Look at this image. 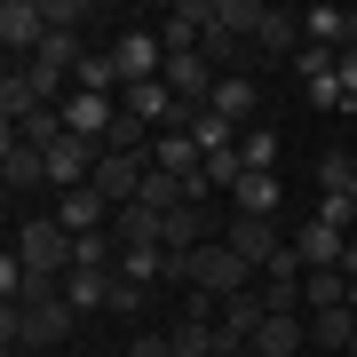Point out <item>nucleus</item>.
Wrapping results in <instances>:
<instances>
[{"mask_svg": "<svg viewBox=\"0 0 357 357\" xmlns=\"http://www.w3.org/2000/svg\"><path fill=\"white\" fill-rule=\"evenodd\" d=\"M79 333V310L56 294V302H24V310H0V342L8 349H24V357H48V349H64Z\"/></svg>", "mask_w": 357, "mask_h": 357, "instance_id": "obj_1", "label": "nucleus"}, {"mask_svg": "<svg viewBox=\"0 0 357 357\" xmlns=\"http://www.w3.org/2000/svg\"><path fill=\"white\" fill-rule=\"evenodd\" d=\"M24 270H40V278H72V262H79V238L56 215H24L16 222V246H8Z\"/></svg>", "mask_w": 357, "mask_h": 357, "instance_id": "obj_2", "label": "nucleus"}, {"mask_svg": "<svg viewBox=\"0 0 357 357\" xmlns=\"http://www.w3.org/2000/svg\"><path fill=\"white\" fill-rule=\"evenodd\" d=\"M167 278H183L191 294H215V302H230V294H246L255 286V262H238L230 246H199V255H183V262H167Z\"/></svg>", "mask_w": 357, "mask_h": 357, "instance_id": "obj_3", "label": "nucleus"}, {"mask_svg": "<svg viewBox=\"0 0 357 357\" xmlns=\"http://www.w3.org/2000/svg\"><path fill=\"white\" fill-rule=\"evenodd\" d=\"M222 222H230V215H215V206H191V199H183L175 215L159 222V246H167V262H183V255H199V246H215V238H222Z\"/></svg>", "mask_w": 357, "mask_h": 357, "instance_id": "obj_4", "label": "nucleus"}, {"mask_svg": "<svg viewBox=\"0 0 357 357\" xmlns=\"http://www.w3.org/2000/svg\"><path fill=\"white\" fill-rule=\"evenodd\" d=\"M112 64H119V79H128V88H143V79H159L167 72V40L159 32H143V24H128L112 40Z\"/></svg>", "mask_w": 357, "mask_h": 357, "instance_id": "obj_5", "label": "nucleus"}, {"mask_svg": "<svg viewBox=\"0 0 357 357\" xmlns=\"http://www.w3.org/2000/svg\"><path fill=\"white\" fill-rule=\"evenodd\" d=\"M40 40H48V8H40V0H8V8H0V48H8V64H32Z\"/></svg>", "mask_w": 357, "mask_h": 357, "instance_id": "obj_6", "label": "nucleus"}, {"mask_svg": "<svg viewBox=\"0 0 357 357\" xmlns=\"http://www.w3.org/2000/svg\"><path fill=\"white\" fill-rule=\"evenodd\" d=\"M40 183H48V151H32L24 135H0V191L8 199H24V191H40Z\"/></svg>", "mask_w": 357, "mask_h": 357, "instance_id": "obj_7", "label": "nucleus"}, {"mask_svg": "<svg viewBox=\"0 0 357 357\" xmlns=\"http://www.w3.org/2000/svg\"><path fill=\"white\" fill-rule=\"evenodd\" d=\"M222 246H230V255H238V262H255V278H262V262L270 255H278V222H270V215H230L222 222Z\"/></svg>", "mask_w": 357, "mask_h": 357, "instance_id": "obj_8", "label": "nucleus"}, {"mask_svg": "<svg viewBox=\"0 0 357 357\" xmlns=\"http://www.w3.org/2000/svg\"><path fill=\"white\" fill-rule=\"evenodd\" d=\"M112 215H119V206L103 199L96 183H88V191H64V206H56V222H64L72 238H88V230H112Z\"/></svg>", "mask_w": 357, "mask_h": 357, "instance_id": "obj_9", "label": "nucleus"}, {"mask_svg": "<svg viewBox=\"0 0 357 357\" xmlns=\"http://www.w3.org/2000/svg\"><path fill=\"white\" fill-rule=\"evenodd\" d=\"M206 112H222L230 128H262V88H255L246 72H230L222 88H215V103H206Z\"/></svg>", "mask_w": 357, "mask_h": 357, "instance_id": "obj_10", "label": "nucleus"}, {"mask_svg": "<svg viewBox=\"0 0 357 357\" xmlns=\"http://www.w3.org/2000/svg\"><path fill=\"white\" fill-rule=\"evenodd\" d=\"M349 342H357V310L342 302V310H310V349L318 357H349Z\"/></svg>", "mask_w": 357, "mask_h": 357, "instance_id": "obj_11", "label": "nucleus"}, {"mask_svg": "<svg viewBox=\"0 0 357 357\" xmlns=\"http://www.w3.org/2000/svg\"><path fill=\"white\" fill-rule=\"evenodd\" d=\"M246 349H262V357H302L310 349V310H294V318H262V333Z\"/></svg>", "mask_w": 357, "mask_h": 357, "instance_id": "obj_12", "label": "nucleus"}, {"mask_svg": "<svg viewBox=\"0 0 357 357\" xmlns=\"http://www.w3.org/2000/svg\"><path fill=\"white\" fill-rule=\"evenodd\" d=\"M255 56H262V64H294V56H302V16H294V8H270Z\"/></svg>", "mask_w": 357, "mask_h": 357, "instance_id": "obj_13", "label": "nucleus"}, {"mask_svg": "<svg viewBox=\"0 0 357 357\" xmlns=\"http://www.w3.org/2000/svg\"><path fill=\"white\" fill-rule=\"evenodd\" d=\"M112 119H119V96H72V103H64V128L88 135V143L112 135Z\"/></svg>", "mask_w": 357, "mask_h": 357, "instance_id": "obj_14", "label": "nucleus"}, {"mask_svg": "<svg viewBox=\"0 0 357 357\" xmlns=\"http://www.w3.org/2000/svg\"><path fill=\"white\" fill-rule=\"evenodd\" d=\"M151 167H159V175H199V167H206V151L191 143V128H159V143H151Z\"/></svg>", "mask_w": 357, "mask_h": 357, "instance_id": "obj_15", "label": "nucleus"}, {"mask_svg": "<svg viewBox=\"0 0 357 357\" xmlns=\"http://www.w3.org/2000/svg\"><path fill=\"white\" fill-rule=\"evenodd\" d=\"M262 318H270V302H262V286H246V294H230V302L215 310V326H222V333H238V342H255V333H262Z\"/></svg>", "mask_w": 357, "mask_h": 357, "instance_id": "obj_16", "label": "nucleus"}, {"mask_svg": "<svg viewBox=\"0 0 357 357\" xmlns=\"http://www.w3.org/2000/svg\"><path fill=\"white\" fill-rule=\"evenodd\" d=\"M128 79H119V64H112V48H88L79 56V72H72V96H119Z\"/></svg>", "mask_w": 357, "mask_h": 357, "instance_id": "obj_17", "label": "nucleus"}, {"mask_svg": "<svg viewBox=\"0 0 357 357\" xmlns=\"http://www.w3.org/2000/svg\"><path fill=\"white\" fill-rule=\"evenodd\" d=\"M112 278H119V270H72V278H64V302L79 310V318H88V310H112Z\"/></svg>", "mask_w": 357, "mask_h": 357, "instance_id": "obj_18", "label": "nucleus"}, {"mask_svg": "<svg viewBox=\"0 0 357 357\" xmlns=\"http://www.w3.org/2000/svg\"><path fill=\"white\" fill-rule=\"evenodd\" d=\"M159 222L167 215H151V206H119V215H112V238H119V255H128V246H159Z\"/></svg>", "mask_w": 357, "mask_h": 357, "instance_id": "obj_19", "label": "nucleus"}, {"mask_svg": "<svg viewBox=\"0 0 357 357\" xmlns=\"http://www.w3.org/2000/svg\"><path fill=\"white\" fill-rule=\"evenodd\" d=\"M215 16H222V32L262 40V24H270V0H215Z\"/></svg>", "mask_w": 357, "mask_h": 357, "instance_id": "obj_20", "label": "nucleus"}, {"mask_svg": "<svg viewBox=\"0 0 357 357\" xmlns=\"http://www.w3.org/2000/svg\"><path fill=\"white\" fill-rule=\"evenodd\" d=\"M349 302V270H310L302 278V310H342Z\"/></svg>", "mask_w": 357, "mask_h": 357, "instance_id": "obj_21", "label": "nucleus"}, {"mask_svg": "<svg viewBox=\"0 0 357 357\" xmlns=\"http://www.w3.org/2000/svg\"><path fill=\"white\" fill-rule=\"evenodd\" d=\"M238 135H246V128H230L222 112H191V143H199L206 159H215V151H238Z\"/></svg>", "mask_w": 357, "mask_h": 357, "instance_id": "obj_22", "label": "nucleus"}, {"mask_svg": "<svg viewBox=\"0 0 357 357\" xmlns=\"http://www.w3.org/2000/svg\"><path fill=\"white\" fill-rule=\"evenodd\" d=\"M230 215H278V175H246L230 191Z\"/></svg>", "mask_w": 357, "mask_h": 357, "instance_id": "obj_23", "label": "nucleus"}, {"mask_svg": "<svg viewBox=\"0 0 357 357\" xmlns=\"http://www.w3.org/2000/svg\"><path fill=\"white\" fill-rule=\"evenodd\" d=\"M238 159H246V175H278V128H246Z\"/></svg>", "mask_w": 357, "mask_h": 357, "instance_id": "obj_24", "label": "nucleus"}, {"mask_svg": "<svg viewBox=\"0 0 357 357\" xmlns=\"http://www.w3.org/2000/svg\"><path fill=\"white\" fill-rule=\"evenodd\" d=\"M318 183H326V199H357V159L349 151H326L318 159Z\"/></svg>", "mask_w": 357, "mask_h": 357, "instance_id": "obj_25", "label": "nucleus"}, {"mask_svg": "<svg viewBox=\"0 0 357 357\" xmlns=\"http://www.w3.org/2000/svg\"><path fill=\"white\" fill-rule=\"evenodd\" d=\"M143 206H151V215H175L183 206V175H159L151 167V175H143Z\"/></svg>", "mask_w": 357, "mask_h": 357, "instance_id": "obj_26", "label": "nucleus"}, {"mask_svg": "<svg viewBox=\"0 0 357 357\" xmlns=\"http://www.w3.org/2000/svg\"><path fill=\"white\" fill-rule=\"evenodd\" d=\"M151 310V286H135V278H112V318H143Z\"/></svg>", "mask_w": 357, "mask_h": 357, "instance_id": "obj_27", "label": "nucleus"}, {"mask_svg": "<svg viewBox=\"0 0 357 357\" xmlns=\"http://www.w3.org/2000/svg\"><path fill=\"white\" fill-rule=\"evenodd\" d=\"M40 8H48V32H79V24H88L79 0H40Z\"/></svg>", "mask_w": 357, "mask_h": 357, "instance_id": "obj_28", "label": "nucleus"}, {"mask_svg": "<svg viewBox=\"0 0 357 357\" xmlns=\"http://www.w3.org/2000/svg\"><path fill=\"white\" fill-rule=\"evenodd\" d=\"M119 357H175V333H128Z\"/></svg>", "mask_w": 357, "mask_h": 357, "instance_id": "obj_29", "label": "nucleus"}, {"mask_svg": "<svg viewBox=\"0 0 357 357\" xmlns=\"http://www.w3.org/2000/svg\"><path fill=\"white\" fill-rule=\"evenodd\" d=\"M310 96V112H333V103H342V79H318V88H302Z\"/></svg>", "mask_w": 357, "mask_h": 357, "instance_id": "obj_30", "label": "nucleus"}, {"mask_svg": "<svg viewBox=\"0 0 357 357\" xmlns=\"http://www.w3.org/2000/svg\"><path fill=\"white\" fill-rule=\"evenodd\" d=\"M342 270H349V278H357V230H349V246H342Z\"/></svg>", "mask_w": 357, "mask_h": 357, "instance_id": "obj_31", "label": "nucleus"}, {"mask_svg": "<svg viewBox=\"0 0 357 357\" xmlns=\"http://www.w3.org/2000/svg\"><path fill=\"white\" fill-rule=\"evenodd\" d=\"M349 310H357V278H349Z\"/></svg>", "mask_w": 357, "mask_h": 357, "instance_id": "obj_32", "label": "nucleus"}, {"mask_svg": "<svg viewBox=\"0 0 357 357\" xmlns=\"http://www.w3.org/2000/svg\"><path fill=\"white\" fill-rule=\"evenodd\" d=\"M238 357H262V349H238Z\"/></svg>", "mask_w": 357, "mask_h": 357, "instance_id": "obj_33", "label": "nucleus"}, {"mask_svg": "<svg viewBox=\"0 0 357 357\" xmlns=\"http://www.w3.org/2000/svg\"><path fill=\"white\" fill-rule=\"evenodd\" d=\"M349 357H357V342H349Z\"/></svg>", "mask_w": 357, "mask_h": 357, "instance_id": "obj_34", "label": "nucleus"}]
</instances>
